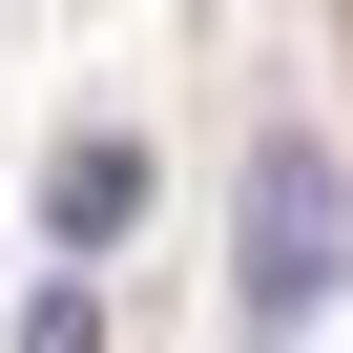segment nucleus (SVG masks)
Wrapping results in <instances>:
<instances>
[{"instance_id": "nucleus-1", "label": "nucleus", "mask_w": 353, "mask_h": 353, "mask_svg": "<svg viewBox=\"0 0 353 353\" xmlns=\"http://www.w3.org/2000/svg\"><path fill=\"white\" fill-rule=\"evenodd\" d=\"M332 270H353V166H332L312 125H270V145H250V188H229V332L270 353Z\"/></svg>"}, {"instance_id": "nucleus-2", "label": "nucleus", "mask_w": 353, "mask_h": 353, "mask_svg": "<svg viewBox=\"0 0 353 353\" xmlns=\"http://www.w3.org/2000/svg\"><path fill=\"white\" fill-rule=\"evenodd\" d=\"M125 208H145V145H125V125H104V145H63V166H42V229H63V250H104V229H125Z\"/></svg>"}, {"instance_id": "nucleus-3", "label": "nucleus", "mask_w": 353, "mask_h": 353, "mask_svg": "<svg viewBox=\"0 0 353 353\" xmlns=\"http://www.w3.org/2000/svg\"><path fill=\"white\" fill-rule=\"evenodd\" d=\"M0 353H104V291L63 270V291H21V332H0Z\"/></svg>"}]
</instances>
